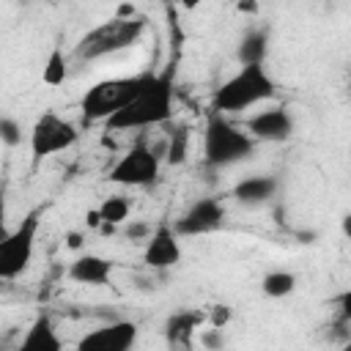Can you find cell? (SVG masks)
Instances as JSON below:
<instances>
[{
  "label": "cell",
  "instance_id": "6da1fadb",
  "mask_svg": "<svg viewBox=\"0 0 351 351\" xmlns=\"http://www.w3.org/2000/svg\"><path fill=\"white\" fill-rule=\"evenodd\" d=\"M173 118V69L165 74H151L148 85L112 118L104 121L107 132H137L167 123Z\"/></svg>",
  "mask_w": 351,
  "mask_h": 351
},
{
  "label": "cell",
  "instance_id": "7a4b0ae2",
  "mask_svg": "<svg viewBox=\"0 0 351 351\" xmlns=\"http://www.w3.org/2000/svg\"><path fill=\"white\" fill-rule=\"evenodd\" d=\"M274 93H277V85L269 77V71L263 69V63H247L217 88L214 110H217V115L244 112L261 101L274 99Z\"/></svg>",
  "mask_w": 351,
  "mask_h": 351
},
{
  "label": "cell",
  "instance_id": "3957f363",
  "mask_svg": "<svg viewBox=\"0 0 351 351\" xmlns=\"http://www.w3.org/2000/svg\"><path fill=\"white\" fill-rule=\"evenodd\" d=\"M145 16H132V19H107L99 22L96 27H90L80 44L74 47V58L77 60H99L115 52H123L129 47H134L140 41V36L145 33Z\"/></svg>",
  "mask_w": 351,
  "mask_h": 351
},
{
  "label": "cell",
  "instance_id": "277c9868",
  "mask_svg": "<svg viewBox=\"0 0 351 351\" xmlns=\"http://www.w3.org/2000/svg\"><path fill=\"white\" fill-rule=\"evenodd\" d=\"M151 74H134V77H110L88 88L82 96V115L88 121H107L118 110H123L145 85Z\"/></svg>",
  "mask_w": 351,
  "mask_h": 351
},
{
  "label": "cell",
  "instance_id": "5b68a950",
  "mask_svg": "<svg viewBox=\"0 0 351 351\" xmlns=\"http://www.w3.org/2000/svg\"><path fill=\"white\" fill-rule=\"evenodd\" d=\"M255 140L233 121H228L225 115H211L206 123V137H203V156L208 165L222 167V165H233L239 159H244L247 154H252Z\"/></svg>",
  "mask_w": 351,
  "mask_h": 351
},
{
  "label": "cell",
  "instance_id": "8992f818",
  "mask_svg": "<svg viewBox=\"0 0 351 351\" xmlns=\"http://www.w3.org/2000/svg\"><path fill=\"white\" fill-rule=\"evenodd\" d=\"M38 228H41V219L33 211L19 225H14L8 230V236L0 241V280L3 282L16 280V277H22L30 269L33 255H36Z\"/></svg>",
  "mask_w": 351,
  "mask_h": 351
},
{
  "label": "cell",
  "instance_id": "52a82bcc",
  "mask_svg": "<svg viewBox=\"0 0 351 351\" xmlns=\"http://www.w3.org/2000/svg\"><path fill=\"white\" fill-rule=\"evenodd\" d=\"M159 167H162L159 154L151 145L137 143L112 162L107 178L118 186H148V184L156 181Z\"/></svg>",
  "mask_w": 351,
  "mask_h": 351
},
{
  "label": "cell",
  "instance_id": "ba28073f",
  "mask_svg": "<svg viewBox=\"0 0 351 351\" xmlns=\"http://www.w3.org/2000/svg\"><path fill=\"white\" fill-rule=\"evenodd\" d=\"M80 140V132L71 121L60 118L58 112H44L38 115V121L33 123L30 129V154L36 159H44V156H55L60 151H69L74 143Z\"/></svg>",
  "mask_w": 351,
  "mask_h": 351
},
{
  "label": "cell",
  "instance_id": "9c48e42d",
  "mask_svg": "<svg viewBox=\"0 0 351 351\" xmlns=\"http://www.w3.org/2000/svg\"><path fill=\"white\" fill-rule=\"evenodd\" d=\"M137 335L140 329L134 321L115 318L82 335V340L77 343V351H132L137 343Z\"/></svg>",
  "mask_w": 351,
  "mask_h": 351
},
{
  "label": "cell",
  "instance_id": "30bf717a",
  "mask_svg": "<svg viewBox=\"0 0 351 351\" xmlns=\"http://www.w3.org/2000/svg\"><path fill=\"white\" fill-rule=\"evenodd\" d=\"M143 261L154 271H165V269H173L181 263V241H178V233L173 225L159 222L151 230V236L143 247Z\"/></svg>",
  "mask_w": 351,
  "mask_h": 351
},
{
  "label": "cell",
  "instance_id": "8fae6325",
  "mask_svg": "<svg viewBox=\"0 0 351 351\" xmlns=\"http://www.w3.org/2000/svg\"><path fill=\"white\" fill-rule=\"evenodd\" d=\"M222 217H225V206L217 197H200L173 228L178 236H203L217 230L222 225Z\"/></svg>",
  "mask_w": 351,
  "mask_h": 351
},
{
  "label": "cell",
  "instance_id": "7c38bea8",
  "mask_svg": "<svg viewBox=\"0 0 351 351\" xmlns=\"http://www.w3.org/2000/svg\"><path fill=\"white\" fill-rule=\"evenodd\" d=\"M241 129L252 140H285L293 132V118L285 107H269V110H258L250 118H244Z\"/></svg>",
  "mask_w": 351,
  "mask_h": 351
},
{
  "label": "cell",
  "instance_id": "4fadbf2b",
  "mask_svg": "<svg viewBox=\"0 0 351 351\" xmlns=\"http://www.w3.org/2000/svg\"><path fill=\"white\" fill-rule=\"evenodd\" d=\"M200 326H206V315L200 310H181V313L170 315V321L165 326V337L173 351H189V348H195V335Z\"/></svg>",
  "mask_w": 351,
  "mask_h": 351
},
{
  "label": "cell",
  "instance_id": "5bb4252c",
  "mask_svg": "<svg viewBox=\"0 0 351 351\" xmlns=\"http://www.w3.org/2000/svg\"><path fill=\"white\" fill-rule=\"evenodd\" d=\"M11 351H63V340L47 313L36 315Z\"/></svg>",
  "mask_w": 351,
  "mask_h": 351
},
{
  "label": "cell",
  "instance_id": "9a60e30c",
  "mask_svg": "<svg viewBox=\"0 0 351 351\" xmlns=\"http://www.w3.org/2000/svg\"><path fill=\"white\" fill-rule=\"evenodd\" d=\"M69 277L82 285H104L112 277V261L96 252L77 255V261L69 266Z\"/></svg>",
  "mask_w": 351,
  "mask_h": 351
},
{
  "label": "cell",
  "instance_id": "2e32d148",
  "mask_svg": "<svg viewBox=\"0 0 351 351\" xmlns=\"http://www.w3.org/2000/svg\"><path fill=\"white\" fill-rule=\"evenodd\" d=\"M277 192V178L271 176H247L236 184L233 197L241 203H263Z\"/></svg>",
  "mask_w": 351,
  "mask_h": 351
},
{
  "label": "cell",
  "instance_id": "e0dca14e",
  "mask_svg": "<svg viewBox=\"0 0 351 351\" xmlns=\"http://www.w3.org/2000/svg\"><path fill=\"white\" fill-rule=\"evenodd\" d=\"M189 148H192V132H189V126L176 123V129L165 134V159L162 162H167V165H184L186 156H189Z\"/></svg>",
  "mask_w": 351,
  "mask_h": 351
},
{
  "label": "cell",
  "instance_id": "ac0fdd59",
  "mask_svg": "<svg viewBox=\"0 0 351 351\" xmlns=\"http://www.w3.org/2000/svg\"><path fill=\"white\" fill-rule=\"evenodd\" d=\"M69 80V58L63 52L60 44H55L44 60V69H41V82L49 85V88H60L63 82Z\"/></svg>",
  "mask_w": 351,
  "mask_h": 351
},
{
  "label": "cell",
  "instance_id": "d6986e66",
  "mask_svg": "<svg viewBox=\"0 0 351 351\" xmlns=\"http://www.w3.org/2000/svg\"><path fill=\"white\" fill-rule=\"evenodd\" d=\"M99 214H101V222L104 225H112V228H121L129 222V214H132V200L126 195H107L101 197V203L96 206Z\"/></svg>",
  "mask_w": 351,
  "mask_h": 351
},
{
  "label": "cell",
  "instance_id": "ffe728a7",
  "mask_svg": "<svg viewBox=\"0 0 351 351\" xmlns=\"http://www.w3.org/2000/svg\"><path fill=\"white\" fill-rule=\"evenodd\" d=\"M261 291L269 299H285L296 291V277H293V271H285V269L266 271L261 280Z\"/></svg>",
  "mask_w": 351,
  "mask_h": 351
},
{
  "label": "cell",
  "instance_id": "44dd1931",
  "mask_svg": "<svg viewBox=\"0 0 351 351\" xmlns=\"http://www.w3.org/2000/svg\"><path fill=\"white\" fill-rule=\"evenodd\" d=\"M263 55H266V36L263 33H250L241 41V47H239L241 66H247V63H263Z\"/></svg>",
  "mask_w": 351,
  "mask_h": 351
},
{
  "label": "cell",
  "instance_id": "7402d4cb",
  "mask_svg": "<svg viewBox=\"0 0 351 351\" xmlns=\"http://www.w3.org/2000/svg\"><path fill=\"white\" fill-rule=\"evenodd\" d=\"M203 315H206V326L225 332L230 326V321H233V307L230 304H211L208 313H203Z\"/></svg>",
  "mask_w": 351,
  "mask_h": 351
},
{
  "label": "cell",
  "instance_id": "603a6c76",
  "mask_svg": "<svg viewBox=\"0 0 351 351\" xmlns=\"http://www.w3.org/2000/svg\"><path fill=\"white\" fill-rule=\"evenodd\" d=\"M0 143L5 145H19L22 143V126L11 115H0Z\"/></svg>",
  "mask_w": 351,
  "mask_h": 351
},
{
  "label": "cell",
  "instance_id": "cb8c5ba5",
  "mask_svg": "<svg viewBox=\"0 0 351 351\" xmlns=\"http://www.w3.org/2000/svg\"><path fill=\"white\" fill-rule=\"evenodd\" d=\"M195 343L203 348V351H219L222 348V332L219 329H211V326H200L197 335H195Z\"/></svg>",
  "mask_w": 351,
  "mask_h": 351
},
{
  "label": "cell",
  "instance_id": "d4e9b609",
  "mask_svg": "<svg viewBox=\"0 0 351 351\" xmlns=\"http://www.w3.org/2000/svg\"><path fill=\"white\" fill-rule=\"evenodd\" d=\"M151 230H154V225H148V222H132L129 228H126V236L129 239H134V241H148V236H151Z\"/></svg>",
  "mask_w": 351,
  "mask_h": 351
},
{
  "label": "cell",
  "instance_id": "484cf974",
  "mask_svg": "<svg viewBox=\"0 0 351 351\" xmlns=\"http://www.w3.org/2000/svg\"><path fill=\"white\" fill-rule=\"evenodd\" d=\"M8 206H5V192L0 189V241L8 236Z\"/></svg>",
  "mask_w": 351,
  "mask_h": 351
},
{
  "label": "cell",
  "instance_id": "4316f807",
  "mask_svg": "<svg viewBox=\"0 0 351 351\" xmlns=\"http://www.w3.org/2000/svg\"><path fill=\"white\" fill-rule=\"evenodd\" d=\"M104 222H101V214H99V208H88L85 211V228L88 230H93V233H99V228H101Z\"/></svg>",
  "mask_w": 351,
  "mask_h": 351
},
{
  "label": "cell",
  "instance_id": "83f0119b",
  "mask_svg": "<svg viewBox=\"0 0 351 351\" xmlns=\"http://www.w3.org/2000/svg\"><path fill=\"white\" fill-rule=\"evenodd\" d=\"M82 244H85V233L82 230H69L66 233V247L69 250H82Z\"/></svg>",
  "mask_w": 351,
  "mask_h": 351
},
{
  "label": "cell",
  "instance_id": "f1b7e54d",
  "mask_svg": "<svg viewBox=\"0 0 351 351\" xmlns=\"http://www.w3.org/2000/svg\"><path fill=\"white\" fill-rule=\"evenodd\" d=\"M337 351H351V348H348V346H343V348H337Z\"/></svg>",
  "mask_w": 351,
  "mask_h": 351
},
{
  "label": "cell",
  "instance_id": "f546056e",
  "mask_svg": "<svg viewBox=\"0 0 351 351\" xmlns=\"http://www.w3.org/2000/svg\"><path fill=\"white\" fill-rule=\"evenodd\" d=\"M189 351H195V348H189Z\"/></svg>",
  "mask_w": 351,
  "mask_h": 351
}]
</instances>
